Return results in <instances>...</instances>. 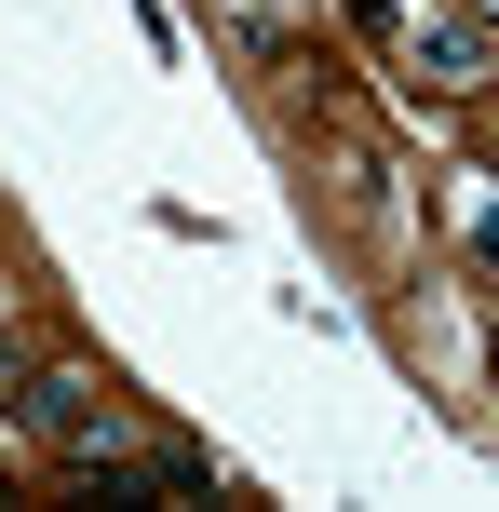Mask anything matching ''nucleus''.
Returning a JSON list of instances; mask_svg holds the SVG:
<instances>
[{
	"label": "nucleus",
	"instance_id": "1",
	"mask_svg": "<svg viewBox=\"0 0 499 512\" xmlns=\"http://www.w3.org/2000/svg\"><path fill=\"white\" fill-rule=\"evenodd\" d=\"M14 418H27V432H54V445H81V459H122V445H135V418L108 405L95 378H68V364H41V378L14 391Z\"/></svg>",
	"mask_w": 499,
	"mask_h": 512
},
{
	"label": "nucleus",
	"instance_id": "2",
	"mask_svg": "<svg viewBox=\"0 0 499 512\" xmlns=\"http://www.w3.org/2000/svg\"><path fill=\"white\" fill-rule=\"evenodd\" d=\"M459 230H473V256L499 270V189H473V203H459Z\"/></svg>",
	"mask_w": 499,
	"mask_h": 512
}]
</instances>
